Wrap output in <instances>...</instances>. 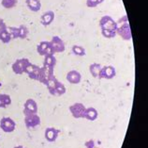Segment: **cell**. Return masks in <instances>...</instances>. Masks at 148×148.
Masks as SVG:
<instances>
[{
    "instance_id": "6da1fadb",
    "label": "cell",
    "mask_w": 148,
    "mask_h": 148,
    "mask_svg": "<svg viewBox=\"0 0 148 148\" xmlns=\"http://www.w3.org/2000/svg\"><path fill=\"white\" fill-rule=\"evenodd\" d=\"M117 25V28H116V34H118L123 40H131V30L130 26V23H128L127 15H124L122 18H120L118 22H116Z\"/></svg>"
},
{
    "instance_id": "7a4b0ae2",
    "label": "cell",
    "mask_w": 148,
    "mask_h": 148,
    "mask_svg": "<svg viewBox=\"0 0 148 148\" xmlns=\"http://www.w3.org/2000/svg\"><path fill=\"white\" fill-rule=\"evenodd\" d=\"M99 26L101 30L116 31V28H117L116 22L109 15H105V16L101 17V19L99 20Z\"/></svg>"
},
{
    "instance_id": "3957f363",
    "label": "cell",
    "mask_w": 148,
    "mask_h": 148,
    "mask_svg": "<svg viewBox=\"0 0 148 148\" xmlns=\"http://www.w3.org/2000/svg\"><path fill=\"white\" fill-rule=\"evenodd\" d=\"M53 67H49V66L43 65V67H40V76H38V82L42 83L43 85L47 84L50 79L54 76L53 75Z\"/></svg>"
},
{
    "instance_id": "277c9868",
    "label": "cell",
    "mask_w": 148,
    "mask_h": 148,
    "mask_svg": "<svg viewBox=\"0 0 148 148\" xmlns=\"http://www.w3.org/2000/svg\"><path fill=\"white\" fill-rule=\"evenodd\" d=\"M30 63L28 59H19L12 64V71L16 75H22L25 73V70Z\"/></svg>"
},
{
    "instance_id": "5b68a950",
    "label": "cell",
    "mask_w": 148,
    "mask_h": 148,
    "mask_svg": "<svg viewBox=\"0 0 148 148\" xmlns=\"http://www.w3.org/2000/svg\"><path fill=\"white\" fill-rule=\"evenodd\" d=\"M37 51L40 56H43V57L53 55L54 54L52 44H51V42H48V41L40 42V44H38V47H37Z\"/></svg>"
},
{
    "instance_id": "8992f818",
    "label": "cell",
    "mask_w": 148,
    "mask_h": 148,
    "mask_svg": "<svg viewBox=\"0 0 148 148\" xmlns=\"http://www.w3.org/2000/svg\"><path fill=\"white\" fill-rule=\"evenodd\" d=\"M0 127L5 133H11L16 128V123L10 117H3L0 121Z\"/></svg>"
},
{
    "instance_id": "52a82bcc",
    "label": "cell",
    "mask_w": 148,
    "mask_h": 148,
    "mask_svg": "<svg viewBox=\"0 0 148 148\" xmlns=\"http://www.w3.org/2000/svg\"><path fill=\"white\" fill-rule=\"evenodd\" d=\"M69 111H71V115L74 118L76 119H80V118H84V114L85 111V108L84 104L82 103H74L71 106H69Z\"/></svg>"
},
{
    "instance_id": "ba28073f",
    "label": "cell",
    "mask_w": 148,
    "mask_h": 148,
    "mask_svg": "<svg viewBox=\"0 0 148 148\" xmlns=\"http://www.w3.org/2000/svg\"><path fill=\"white\" fill-rule=\"evenodd\" d=\"M116 75V71L115 68L114 66H104V67H101V70L99 72V79H114Z\"/></svg>"
},
{
    "instance_id": "9c48e42d",
    "label": "cell",
    "mask_w": 148,
    "mask_h": 148,
    "mask_svg": "<svg viewBox=\"0 0 148 148\" xmlns=\"http://www.w3.org/2000/svg\"><path fill=\"white\" fill-rule=\"evenodd\" d=\"M25 124L27 128H34L40 124V118L37 113L25 115Z\"/></svg>"
},
{
    "instance_id": "30bf717a",
    "label": "cell",
    "mask_w": 148,
    "mask_h": 148,
    "mask_svg": "<svg viewBox=\"0 0 148 148\" xmlns=\"http://www.w3.org/2000/svg\"><path fill=\"white\" fill-rule=\"evenodd\" d=\"M38 110V104L34 99H27L24 105V114H36Z\"/></svg>"
},
{
    "instance_id": "8fae6325",
    "label": "cell",
    "mask_w": 148,
    "mask_h": 148,
    "mask_svg": "<svg viewBox=\"0 0 148 148\" xmlns=\"http://www.w3.org/2000/svg\"><path fill=\"white\" fill-rule=\"evenodd\" d=\"M51 44H52L54 53H62L65 51V49H66L65 42L60 37L53 36L52 38V41H51Z\"/></svg>"
},
{
    "instance_id": "7c38bea8",
    "label": "cell",
    "mask_w": 148,
    "mask_h": 148,
    "mask_svg": "<svg viewBox=\"0 0 148 148\" xmlns=\"http://www.w3.org/2000/svg\"><path fill=\"white\" fill-rule=\"evenodd\" d=\"M60 133V130L56 127H47L45 129V139L49 142H54L57 140L58 135Z\"/></svg>"
},
{
    "instance_id": "4fadbf2b",
    "label": "cell",
    "mask_w": 148,
    "mask_h": 148,
    "mask_svg": "<svg viewBox=\"0 0 148 148\" xmlns=\"http://www.w3.org/2000/svg\"><path fill=\"white\" fill-rule=\"evenodd\" d=\"M40 67H38V65H35L30 63L28 65V67L26 68L25 73L28 75L29 79L33 80H38V76H40Z\"/></svg>"
},
{
    "instance_id": "5bb4252c",
    "label": "cell",
    "mask_w": 148,
    "mask_h": 148,
    "mask_svg": "<svg viewBox=\"0 0 148 148\" xmlns=\"http://www.w3.org/2000/svg\"><path fill=\"white\" fill-rule=\"evenodd\" d=\"M67 80L71 84H79L82 80V76L76 70H71L67 74Z\"/></svg>"
},
{
    "instance_id": "9a60e30c",
    "label": "cell",
    "mask_w": 148,
    "mask_h": 148,
    "mask_svg": "<svg viewBox=\"0 0 148 148\" xmlns=\"http://www.w3.org/2000/svg\"><path fill=\"white\" fill-rule=\"evenodd\" d=\"M53 20H54V13L52 10L46 11L40 17V23L45 26H50L53 22Z\"/></svg>"
},
{
    "instance_id": "2e32d148",
    "label": "cell",
    "mask_w": 148,
    "mask_h": 148,
    "mask_svg": "<svg viewBox=\"0 0 148 148\" xmlns=\"http://www.w3.org/2000/svg\"><path fill=\"white\" fill-rule=\"evenodd\" d=\"M99 116L98 110H96L95 108H85L84 114V118L87 119L89 121H95L97 120Z\"/></svg>"
},
{
    "instance_id": "e0dca14e",
    "label": "cell",
    "mask_w": 148,
    "mask_h": 148,
    "mask_svg": "<svg viewBox=\"0 0 148 148\" xmlns=\"http://www.w3.org/2000/svg\"><path fill=\"white\" fill-rule=\"evenodd\" d=\"M26 5L31 11L38 13L41 9L40 0H26Z\"/></svg>"
},
{
    "instance_id": "ac0fdd59",
    "label": "cell",
    "mask_w": 148,
    "mask_h": 148,
    "mask_svg": "<svg viewBox=\"0 0 148 148\" xmlns=\"http://www.w3.org/2000/svg\"><path fill=\"white\" fill-rule=\"evenodd\" d=\"M11 104V98L9 94L6 93H0V108H8Z\"/></svg>"
},
{
    "instance_id": "d6986e66",
    "label": "cell",
    "mask_w": 148,
    "mask_h": 148,
    "mask_svg": "<svg viewBox=\"0 0 148 148\" xmlns=\"http://www.w3.org/2000/svg\"><path fill=\"white\" fill-rule=\"evenodd\" d=\"M101 70V65L99 63H92L89 66V72L94 77H99V72Z\"/></svg>"
},
{
    "instance_id": "ffe728a7",
    "label": "cell",
    "mask_w": 148,
    "mask_h": 148,
    "mask_svg": "<svg viewBox=\"0 0 148 148\" xmlns=\"http://www.w3.org/2000/svg\"><path fill=\"white\" fill-rule=\"evenodd\" d=\"M58 79H56V76H53L52 79H50L49 81L46 84V86H47L48 90H49V92L51 93L52 95H54V89H56V83H57Z\"/></svg>"
},
{
    "instance_id": "44dd1931",
    "label": "cell",
    "mask_w": 148,
    "mask_h": 148,
    "mask_svg": "<svg viewBox=\"0 0 148 148\" xmlns=\"http://www.w3.org/2000/svg\"><path fill=\"white\" fill-rule=\"evenodd\" d=\"M43 65H46V66H49V67L54 68V67H56V57H54L53 55L45 56Z\"/></svg>"
},
{
    "instance_id": "7402d4cb",
    "label": "cell",
    "mask_w": 148,
    "mask_h": 148,
    "mask_svg": "<svg viewBox=\"0 0 148 148\" xmlns=\"http://www.w3.org/2000/svg\"><path fill=\"white\" fill-rule=\"evenodd\" d=\"M66 92V87L63 83H61L59 80L57 81L56 83V89H54V95H63L64 93Z\"/></svg>"
},
{
    "instance_id": "603a6c76",
    "label": "cell",
    "mask_w": 148,
    "mask_h": 148,
    "mask_svg": "<svg viewBox=\"0 0 148 148\" xmlns=\"http://www.w3.org/2000/svg\"><path fill=\"white\" fill-rule=\"evenodd\" d=\"M11 40H12V39H11L10 33L8 32L7 28L0 31V41H1L3 44H9Z\"/></svg>"
},
{
    "instance_id": "cb8c5ba5",
    "label": "cell",
    "mask_w": 148,
    "mask_h": 148,
    "mask_svg": "<svg viewBox=\"0 0 148 148\" xmlns=\"http://www.w3.org/2000/svg\"><path fill=\"white\" fill-rule=\"evenodd\" d=\"M72 52L74 55L76 56H80V57H83V56H85V54H86V52H85V49L83 47V46L81 45H73L72 46Z\"/></svg>"
},
{
    "instance_id": "d4e9b609",
    "label": "cell",
    "mask_w": 148,
    "mask_h": 148,
    "mask_svg": "<svg viewBox=\"0 0 148 148\" xmlns=\"http://www.w3.org/2000/svg\"><path fill=\"white\" fill-rule=\"evenodd\" d=\"M7 30L10 33L11 39H19V28H16V26H7Z\"/></svg>"
},
{
    "instance_id": "484cf974",
    "label": "cell",
    "mask_w": 148,
    "mask_h": 148,
    "mask_svg": "<svg viewBox=\"0 0 148 148\" xmlns=\"http://www.w3.org/2000/svg\"><path fill=\"white\" fill-rule=\"evenodd\" d=\"M18 0H2L1 5L5 8V9H12L17 5Z\"/></svg>"
},
{
    "instance_id": "4316f807",
    "label": "cell",
    "mask_w": 148,
    "mask_h": 148,
    "mask_svg": "<svg viewBox=\"0 0 148 148\" xmlns=\"http://www.w3.org/2000/svg\"><path fill=\"white\" fill-rule=\"evenodd\" d=\"M28 33H29V31L26 26L21 25L19 26V38L20 39H25L27 37V35H28Z\"/></svg>"
},
{
    "instance_id": "83f0119b",
    "label": "cell",
    "mask_w": 148,
    "mask_h": 148,
    "mask_svg": "<svg viewBox=\"0 0 148 148\" xmlns=\"http://www.w3.org/2000/svg\"><path fill=\"white\" fill-rule=\"evenodd\" d=\"M101 34L102 36L107 38V39H112L116 36V31H112V30H101Z\"/></svg>"
},
{
    "instance_id": "f1b7e54d",
    "label": "cell",
    "mask_w": 148,
    "mask_h": 148,
    "mask_svg": "<svg viewBox=\"0 0 148 148\" xmlns=\"http://www.w3.org/2000/svg\"><path fill=\"white\" fill-rule=\"evenodd\" d=\"M104 0H86V6L88 8H96Z\"/></svg>"
},
{
    "instance_id": "f546056e",
    "label": "cell",
    "mask_w": 148,
    "mask_h": 148,
    "mask_svg": "<svg viewBox=\"0 0 148 148\" xmlns=\"http://www.w3.org/2000/svg\"><path fill=\"white\" fill-rule=\"evenodd\" d=\"M84 147L85 148H98L95 145L94 140H89V141H87L84 143Z\"/></svg>"
},
{
    "instance_id": "4dcf8cb0",
    "label": "cell",
    "mask_w": 148,
    "mask_h": 148,
    "mask_svg": "<svg viewBox=\"0 0 148 148\" xmlns=\"http://www.w3.org/2000/svg\"><path fill=\"white\" fill-rule=\"evenodd\" d=\"M6 28H7V25L5 24V22H4L3 19L0 18V31H2Z\"/></svg>"
},
{
    "instance_id": "1f68e13d",
    "label": "cell",
    "mask_w": 148,
    "mask_h": 148,
    "mask_svg": "<svg viewBox=\"0 0 148 148\" xmlns=\"http://www.w3.org/2000/svg\"><path fill=\"white\" fill-rule=\"evenodd\" d=\"M14 148H25V147L22 146V145H18V146H15Z\"/></svg>"
}]
</instances>
